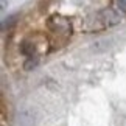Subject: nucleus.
I'll return each mask as SVG.
<instances>
[{
    "instance_id": "f257e3e1",
    "label": "nucleus",
    "mask_w": 126,
    "mask_h": 126,
    "mask_svg": "<svg viewBox=\"0 0 126 126\" xmlns=\"http://www.w3.org/2000/svg\"><path fill=\"white\" fill-rule=\"evenodd\" d=\"M48 28L55 33V34H65L69 36L72 33V25L65 17L62 16H51L48 20Z\"/></svg>"
},
{
    "instance_id": "f03ea898",
    "label": "nucleus",
    "mask_w": 126,
    "mask_h": 126,
    "mask_svg": "<svg viewBox=\"0 0 126 126\" xmlns=\"http://www.w3.org/2000/svg\"><path fill=\"white\" fill-rule=\"evenodd\" d=\"M19 125L20 126H33L34 125V114L30 109H22L19 112Z\"/></svg>"
},
{
    "instance_id": "7ed1b4c3",
    "label": "nucleus",
    "mask_w": 126,
    "mask_h": 126,
    "mask_svg": "<svg viewBox=\"0 0 126 126\" xmlns=\"http://www.w3.org/2000/svg\"><path fill=\"white\" fill-rule=\"evenodd\" d=\"M20 53L23 56H28V58H33L34 56V53H36V47H34V44L30 42V41H23L20 44Z\"/></svg>"
},
{
    "instance_id": "20e7f679",
    "label": "nucleus",
    "mask_w": 126,
    "mask_h": 126,
    "mask_svg": "<svg viewBox=\"0 0 126 126\" xmlns=\"http://www.w3.org/2000/svg\"><path fill=\"white\" fill-rule=\"evenodd\" d=\"M37 62H39L37 58H28V61L23 64V69H25V70H33L37 65Z\"/></svg>"
},
{
    "instance_id": "39448f33",
    "label": "nucleus",
    "mask_w": 126,
    "mask_h": 126,
    "mask_svg": "<svg viewBox=\"0 0 126 126\" xmlns=\"http://www.w3.org/2000/svg\"><path fill=\"white\" fill-rule=\"evenodd\" d=\"M16 17H17V16H8V17H6V19H5V20L2 22V30L5 31L6 28H9V27H11L13 23L16 22Z\"/></svg>"
},
{
    "instance_id": "423d86ee",
    "label": "nucleus",
    "mask_w": 126,
    "mask_h": 126,
    "mask_svg": "<svg viewBox=\"0 0 126 126\" xmlns=\"http://www.w3.org/2000/svg\"><path fill=\"white\" fill-rule=\"evenodd\" d=\"M115 3V8H117L118 13H126V0H114Z\"/></svg>"
}]
</instances>
